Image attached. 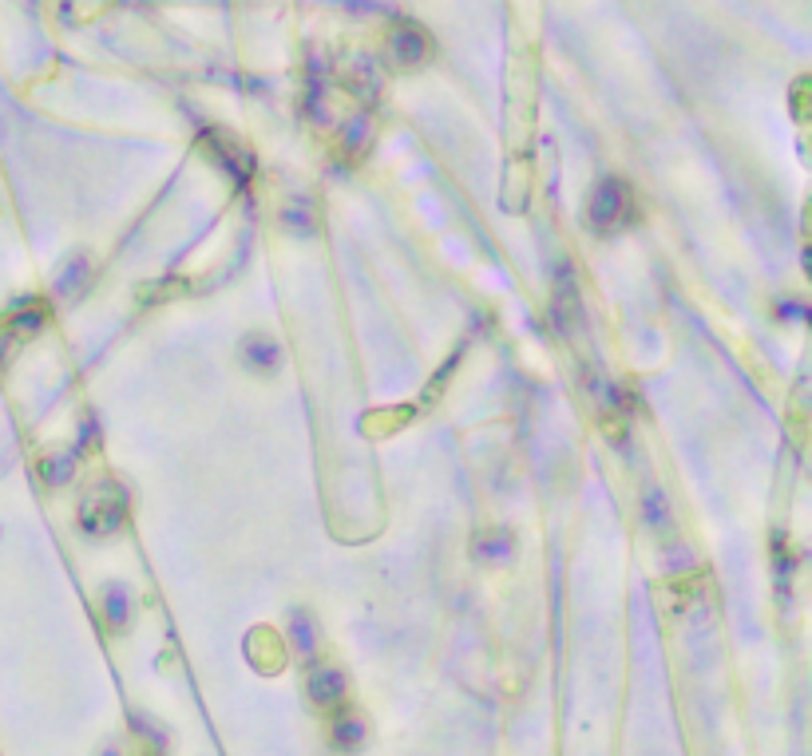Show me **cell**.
<instances>
[{"label": "cell", "instance_id": "cell-4", "mask_svg": "<svg viewBox=\"0 0 812 756\" xmlns=\"http://www.w3.org/2000/svg\"><path fill=\"white\" fill-rule=\"evenodd\" d=\"M310 697L318 705H342L345 673L342 670H313L310 673Z\"/></svg>", "mask_w": 812, "mask_h": 756}, {"label": "cell", "instance_id": "cell-7", "mask_svg": "<svg viewBox=\"0 0 812 756\" xmlns=\"http://www.w3.org/2000/svg\"><path fill=\"white\" fill-rule=\"evenodd\" d=\"M107 619H111V626H123L128 622V595L123 590H107Z\"/></svg>", "mask_w": 812, "mask_h": 756}, {"label": "cell", "instance_id": "cell-1", "mask_svg": "<svg viewBox=\"0 0 812 756\" xmlns=\"http://www.w3.org/2000/svg\"><path fill=\"white\" fill-rule=\"evenodd\" d=\"M128 519V491L116 480H99L80 500V531L87 539H111Z\"/></svg>", "mask_w": 812, "mask_h": 756}, {"label": "cell", "instance_id": "cell-5", "mask_svg": "<svg viewBox=\"0 0 812 756\" xmlns=\"http://www.w3.org/2000/svg\"><path fill=\"white\" fill-rule=\"evenodd\" d=\"M242 357H247V364H254V369H274L278 364V345L270 341V337H247V345H242Z\"/></svg>", "mask_w": 812, "mask_h": 756}, {"label": "cell", "instance_id": "cell-2", "mask_svg": "<svg viewBox=\"0 0 812 756\" xmlns=\"http://www.w3.org/2000/svg\"><path fill=\"white\" fill-rule=\"evenodd\" d=\"M631 218H634V194L622 179H602L590 191L587 223L595 235H614L622 226H631Z\"/></svg>", "mask_w": 812, "mask_h": 756}, {"label": "cell", "instance_id": "cell-6", "mask_svg": "<svg viewBox=\"0 0 812 756\" xmlns=\"http://www.w3.org/2000/svg\"><path fill=\"white\" fill-rule=\"evenodd\" d=\"M333 741L342 748H357L365 741V724H361V717H354V713H345V717H337L333 721Z\"/></svg>", "mask_w": 812, "mask_h": 756}, {"label": "cell", "instance_id": "cell-3", "mask_svg": "<svg viewBox=\"0 0 812 756\" xmlns=\"http://www.w3.org/2000/svg\"><path fill=\"white\" fill-rule=\"evenodd\" d=\"M393 56L401 68H420L428 56V36L420 28H413V24H401L393 33Z\"/></svg>", "mask_w": 812, "mask_h": 756}]
</instances>
